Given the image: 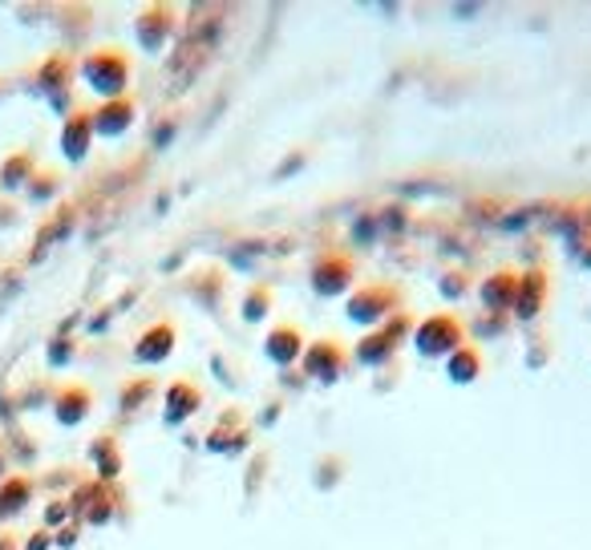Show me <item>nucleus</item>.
<instances>
[{
    "mask_svg": "<svg viewBox=\"0 0 591 550\" xmlns=\"http://www.w3.org/2000/svg\"><path fill=\"white\" fill-rule=\"evenodd\" d=\"M401 288L398 283H386V280H373L357 288V292L348 295L345 304V316L348 324H357V328H381L386 321H393L401 312Z\"/></svg>",
    "mask_w": 591,
    "mask_h": 550,
    "instance_id": "nucleus-1",
    "label": "nucleus"
},
{
    "mask_svg": "<svg viewBox=\"0 0 591 550\" xmlns=\"http://www.w3.org/2000/svg\"><path fill=\"white\" fill-rule=\"evenodd\" d=\"M81 81L90 86L102 102H114V98H126L130 86V57L122 49H93L86 53L81 61Z\"/></svg>",
    "mask_w": 591,
    "mask_h": 550,
    "instance_id": "nucleus-2",
    "label": "nucleus"
},
{
    "mask_svg": "<svg viewBox=\"0 0 591 550\" xmlns=\"http://www.w3.org/2000/svg\"><path fill=\"white\" fill-rule=\"evenodd\" d=\"M462 345H466V328L454 312H434V316H425V321L413 328V348L430 360L450 357L454 348H462Z\"/></svg>",
    "mask_w": 591,
    "mask_h": 550,
    "instance_id": "nucleus-3",
    "label": "nucleus"
},
{
    "mask_svg": "<svg viewBox=\"0 0 591 550\" xmlns=\"http://www.w3.org/2000/svg\"><path fill=\"white\" fill-rule=\"evenodd\" d=\"M353 280H357V263H353V256H345V251H324V256L312 259L309 288L321 295V300L345 295L348 288H353Z\"/></svg>",
    "mask_w": 591,
    "mask_h": 550,
    "instance_id": "nucleus-4",
    "label": "nucleus"
},
{
    "mask_svg": "<svg viewBox=\"0 0 591 550\" xmlns=\"http://www.w3.org/2000/svg\"><path fill=\"white\" fill-rule=\"evenodd\" d=\"M410 328H417V324H413V316L401 307L393 321H386L381 328H369V333H365V340L357 345V360L360 364H386V360H393V352H398L401 340L410 336Z\"/></svg>",
    "mask_w": 591,
    "mask_h": 550,
    "instance_id": "nucleus-5",
    "label": "nucleus"
},
{
    "mask_svg": "<svg viewBox=\"0 0 591 550\" xmlns=\"http://www.w3.org/2000/svg\"><path fill=\"white\" fill-rule=\"evenodd\" d=\"M304 372H309L316 384H336L341 377H345L348 369V352L341 340H333V336H316L309 348H304Z\"/></svg>",
    "mask_w": 591,
    "mask_h": 550,
    "instance_id": "nucleus-6",
    "label": "nucleus"
},
{
    "mask_svg": "<svg viewBox=\"0 0 591 550\" xmlns=\"http://www.w3.org/2000/svg\"><path fill=\"white\" fill-rule=\"evenodd\" d=\"M547 295H551V276L543 268H531L518 276V292H514V316L518 321H535L543 307H547Z\"/></svg>",
    "mask_w": 591,
    "mask_h": 550,
    "instance_id": "nucleus-7",
    "label": "nucleus"
},
{
    "mask_svg": "<svg viewBox=\"0 0 591 550\" xmlns=\"http://www.w3.org/2000/svg\"><path fill=\"white\" fill-rule=\"evenodd\" d=\"M134 33H138V45L146 53H163L167 49L170 33H175V9H167V4L142 9L138 21H134Z\"/></svg>",
    "mask_w": 591,
    "mask_h": 550,
    "instance_id": "nucleus-8",
    "label": "nucleus"
},
{
    "mask_svg": "<svg viewBox=\"0 0 591 550\" xmlns=\"http://www.w3.org/2000/svg\"><path fill=\"white\" fill-rule=\"evenodd\" d=\"M175 345H179V328H175L170 321H158L138 336L134 360H138V364H163V360H170Z\"/></svg>",
    "mask_w": 591,
    "mask_h": 550,
    "instance_id": "nucleus-9",
    "label": "nucleus"
},
{
    "mask_svg": "<svg viewBox=\"0 0 591 550\" xmlns=\"http://www.w3.org/2000/svg\"><path fill=\"white\" fill-rule=\"evenodd\" d=\"M138 117V105L130 98H114V102H102L93 110V138H122Z\"/></svg>",
    "mask_w": 591,
    "mask_h": 550,
    "instance_id": "nucleus-10",
    "label": "nucleus"
},
{
    "mask_svg": "<svg viewBox=\"0 0 591 550\" xmlns=\"http://www.w3.org/2000/svg\"><path fill=\"white\" fill-rule=\"evenodd\" d=\"M304 336H300V328L296 324H271L268 340H264V357L271 360V364H280V369H292L296 360L304 357Z\"/></svg>",
    "mask_w": 591,
    "mask_h": 550,
    "instance_id": "nucleus-11",
    "label": "nucleus"
},
{
    "mask_svg": "<svg viewBox=\"0 0 591 550\" xmlns=\"http://www.w3.org/2000/svg\"><path fill=\"white\" fill-rule=\"evenodd\" d=\"M93 409V393L86 389V384H62V393L53 397V417H57V425H65V429H74V425H81L86 417H90Z\"/></svg>",
    "mask_w": 591,
    "mask_h": 550,
    "instance_id": "nucleus-12",
    "label": "nucleus"
},
{
    "mask_svg": "<svg viewBox=\"0 0 591 550\" xmlns=\"http://www.w3.org/2000/svg\"><path fill=\"white\" fill-rule=\"evenodd\" d=\"M93 146V110H74L62 122V154L69 162H81Z\"/></svg>",
    "mask_w": 591,
    "mask_h": 550,
    "instance_id": "nucleus-13",
    "label": "nucleus"
},
{
    "mask_svg": "<svg viewBox=\"0 0 591 550\" xmlns=\"http://www.w3.org/2000/svg\"><path fill=\"white\" fill-rule=\"evenodd\" d=\"M514 292H518V276L511 268L490 271L487 280L478 283V300L487 312H511L514 307Z\"/></svg>",
    "mask_w": 591,
    "mask_h": 550,
    "instance_id": "nucleus-14",
    "label": "nucleus"
},
{
    "mask_svg": "<svg viewBox=\"0 0 591 550\" xmlns=\"http://www.w3.org/2000/svg\"><path fill=\"white\" fill-rule=\"evenodd\" d=\"M199 405H203V393H199V384L175 381L167 389V409H163V422H167V425L191 422L194 413H199Z\"/></svg>",
    "mask_w": 591,
    "mask_h": 550,
    "instance_id": "nucleus-15",
    "label": "nucleus"
},
{
    "mask_svg": "<svg viewBox=\"0 0 591 550\" xmlns=\"http://www.w3.org/2000/svg\"><path fill=\"white\" fill-rule=\"evenodd\" d=\"M446 372H450L454 384H475L482 377V352H478V345L466 340L462 348H454L450 357H446Z\"/></svg>",
    "mask_w": 591,
    "mask_h": 550,
    "instance_id": "nucleus-16",
    "label": "nucleus"
},
{
    "mask_svg": "<svg viewBox=\"0 0 591 550\" xmlns=\"http://www.w3.org/2000/svg\"><path fill=\"white\" fill-rule=\"evenodd\" d=\"M25 179H33V154L29 150L9 154L4 167H0V187H4V191H16V187H25Z\"/></svg>",
    "mask_w": 591,
    "mask_h": 550,
    "instance_id": "nucleus-17",
    "label": "nucleus"
},
{
    "mask_svg": "<svg viewBox=\"0 0 591 550\" xmlns=\"http://www.w3.org/2000/svg\"><path fill=\"white\" fill-rule=\"evenodd\" d=\"M29 494H33V482H29V478H9V482L0 486V518H13L29 502Z\"/></svg>",
    "mask_w": 591,
    "mask_h": 550,
    "instance_id": "nucleus-18",
    "label": "nucleus"
},
{
    "mask_svg": "<svg viewBox=\"0 0 591 550\" xmlns=\"http://www.w3.org/2000/svg\"><path fill=\"white\" fill-rule=\"evenodd\" d=\"M69 77H74V61L69 57H49L45 69H41V90L49 93V98H57V90L69 86Z\"/></svg>",
    "mask_w": 591,
    "mask_h": 550,
    "instance_id": "nucleus-19",
    "label": "nucleus"
},
{
    "mask_svg": "<svg viewBox=\"0 0 591 550\" xmlns=\"http://www.w3.org/2000/svg\"><path fill=\"white\" fill-rule=\"evenodd\" d=\"M271 300H276V295H271L268 283H256V288H252V292L244 295V321H247V324H259V321H264V316H268V307H271Z\"/></svg>",
    "mask_w": 591,
    "mask_h": 550,
    "instance_id": "nucleus-20",
    "label": "nucleus"
},
{
    "mask_svg": "<svg viewBox=\"0 0 591 550\" xmlns=\"http://www.w3.org/2000/svg\"><path fill=\"white\" fill-rule=\"evenodd\" d=\"M155 393V381H130L126 389H122V405L126 409H138V401H146Z\"/></svg>",
    "mask_w": 591,
    "mask_h": 550,
    "instance_id": "nucleus-21",
    "label": "nucleus"
},
{
    "mask_svg": "<svg viewBox=\"0 0 591 550\" xmlns=\"http://www.w3.org/2000/svg\"><path fill=\"white\" fill-rule=\"evenodd\" d=\"M579 263H583V268H591V247H588V256L579 259Z\"/></svg>",
    "mask_w": 591,
    "mask_h": 550,
    "instance_id": "nucleus-22",
    "label": "nucleus"
}]
</instances>
